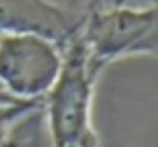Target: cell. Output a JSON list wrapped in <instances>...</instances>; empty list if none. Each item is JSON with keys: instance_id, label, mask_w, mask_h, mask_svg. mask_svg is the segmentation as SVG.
<instances>
[{"instance_id": "1", "label": "cell", "mask_w": 158, "mask_h": 147, "mask_svg": "<svg viewBox=\"0 0 158 147\" xmlns=\"http://www.w3.org/2000/svg\"><path fill=\"white\" fill-rule=\"evenodd\" d=\"M156 5L147 9L110 7L93 11L78 35L89 65L100 74L108 63L130 54H156Z\"/></svg>"}, {"instance_id": "2", "label": "cell", "mask_w": 158, "mask_h": 147, "mask_svg": "<svg viewBox=\"0 0 158 147\" xmlns=\"http://www.w3.org/2000/svg\"><path fill=\"white\" fill-rule=\"evenodd\" d=\"M98 76L100 74L89 65L87 52L76 35L63 50L61 74L44 97L52 147L74 141L93 130L91 106Z\"/></svg>"}, {"instance_id": "3", "label": "cell", "mask_w": 158, "mask_h": 147, "mask_svg": "<svg viewBox=\"0 0 158 147\" xmlns=\"http://www.w3.org/2000/svg\"><path fill=\"white\" fill-rule=\"evenodd\" d=\"M63 48L31 33H0V87L20 102H39L56 82Z\"/></svg>"}, {"instance_id": "4", "label": "cell", "mask_w": 158, "mask_h": 147, "mask_svg": "<svg viewBox=\"0 0 158 147\" xmlns=\"http://www.w3.org/2000/svg\"><path fill=\"white\" fill-rule=\"evenodd\" d=\"M72 18L46 0H0V33H31L61 46L76 35Z\"/></svg>"}, {"instance_id": "5", "label": "cell", "mask_w": 158, "mask_h": 147, "mask_svg": "<svg viewBox=\"0 0 158 147\" xmlns=\"http://www.w3.org/2000/svg\"><path fill=\"white\" fill-rule=\"evenodd\" d=\"M44 100L39 102H24V104H15V106H0V147H9L7 145V136H9V125L20 119L24 112L39 108Z\"/></svg>"}, {"instance_id": "6", "label": "cell", "mask_w": 158, "mask_h": 147, "mask_svg": "<svg viewBox=\"0 0 158 147\" xmlns=\"http://www.w3.org/2000/svg\"><path fill=\"white\" fill-rule=\"evenodd\" d=\"M56 147H100V138H98L95 130H91V132H87L74 141H67L63 145H56Z\"/></svg>"}, {"instance_id": "7", "label": "cell", "mask_w": 158, "mask_h": 147, "mask_svg": "<svg viewBox=\"0 0 158 147\" xmlns=\"http://www.w3.org/2000/svg\"><path fill=\"white\" fill-rule=\"evenodd\" d=\"M15 104H24V102L13 100L11 95H7V93L2 91V87H0V106H15Z\"/></svg>"}]
</instances>
